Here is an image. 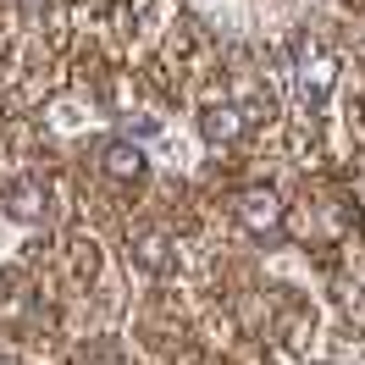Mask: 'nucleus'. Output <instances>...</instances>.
<instances>
[{"label": "nucleus", "instance_id": "obj_1", "mask_svg": "<svg viewBox=\"0 0 365 365\" xmlns=\"http://www.w3.org/2000/svg\"><path fill=\"white\" fill-rule=\"evenodd\" d=\"M321 282H327V304H332L338 327L365 343V244H360V250H349Z\"/></svg>", "mask_w": 365, "mask_h": 365}]
</instances>
